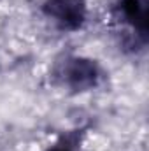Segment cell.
<instances>
[{"label": "cell", "instance_id": "4", "mask_svg": "<svg viewBox=\"0 0 149 151\" xmlns=\"http://www.w3.org/2000/svg\"><path fill=\"white\" fill-rule=\"evenodd\" d=\"M84 130H67L46 151H82Z\"/></svg>", "mask_w": 149, "mask_h": 151}, {"label": "cell", "instance_id": "2", "mask_svg": "<svg viewBox=\"0 0 149 151\" xmlns=\"http://www.w3.org/2000/svg\"><path fill=\"white\" fill-rule=\"evenodd\" d=\"M42 14L62 32H77L88 18L86 0H44Z\"/></svg>", "mask_w": 149, "mask_h": 151}, {"label": "cell", "instance_id": "3", "mask_svg": "<svg viewBox=\"0 0 149 151\" xmlns=\"http://www.w3.org/2000/svg\"><path fill=\"white\" fill-rule=\"evenodd\" d=\"M116 18L132 32L135 42L146 46L149 34V0H117Z\"/></svg>", "mask_w": 149, "mask_h": 151}, {"label": "cell", "instance_id": "1", "mask_svg": "<svg viewBox=\"0 0 149 151\" xmlns=\"http://www.w3.org/2000/svg\"><path fill=\"white\" fill-rule=\"evenodd\" d=\"M54 79L67 91L79 95L100 86L104 69L97 60L88 56H65L54 67Z\"/></svg>", "mask_w": 149, "mask_h": 151}]
</instances>
